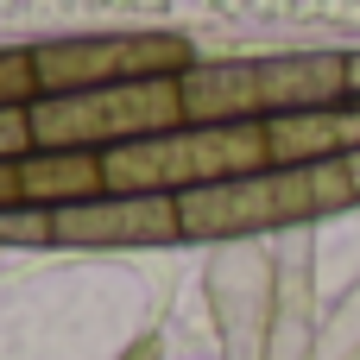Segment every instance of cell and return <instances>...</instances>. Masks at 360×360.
Listing matches in <instances>:
<instances>
[{
	"instance_id": "1",
	"label": "cell",
	"mask_w": 360,
	"mask_h": 360,
	"mask_svg": "<svg viewBox=\"0 0 360 360\" xmlns=\"http://www.w3.org/2000/svg\"><path fill=\"white\" fill-rule=\"evenodd\" d=\"M228 6H234V0H228ZM259 6H272V13H278V6H323V13H329V6H360V0H259Z\"/></svg>"
}]
</instances>
